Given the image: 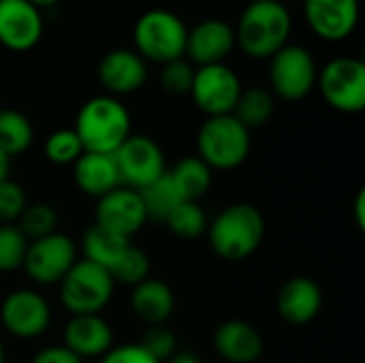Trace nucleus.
<instances>
[{"label":"nucleus","mask_w":365,"mask_h":363,"mask_svg":"<svg viewBox=\"0 0 365 363\" xmlns=\"http://www.w3.org/2000/svg\"><path fill=\"white\" fill-rule=\"evenodd\" d=\"M60 302L73 315H101L113 297L115 282L109 272L88 259H77L60 280Z\"/></svg>","instance_id":"6"},{"label":"nucleus","mask_w":365,"mask_h":363,"mask_svg":"<svg viewBox=\"0 0 365 363\" xmlns=\"http://www.w3.org/2000/svg\"><path fill=\"white\" fill-rule=\"evenodd\" d=\"M43 36L41 9L28 0L0 2V45L9 51H30Z\"/></svg>","instance_id":"14"},{"label":"nucleus","mask_w":365,"mask_h":363,"mask_svg":"<svg viewBox=\"0 0 365 363\" xmlns=\"http://www.w3.org/2000/svg\"><path fill=\"white\" fill-rule=\"evenodd\" d=\"M109 276L113 278L115 285L135 287L145 278H150V259L141 248L128 244L124 252L115 259V263L109 267Z\"/></svg>","instance_id":"29"},{"label":"nucleus","mask_w":365,"mask_h":363,"mask_svg":"<svg viewBox=\"0 0 365 363\" xmlns=\"http://www.w3.org/2000/svg\"><path fill=\"white\" fill-rule=\"evenodd\" d=\"M28 250V240L17 225H0V272L21 270Z\"/></svg>","instance_id":"32"},{"label":"nucleus","mask_w":365,"mask_h":363,"mask_svg":"<svg viewBox=\"0 0 365 363\" xmlns=\"http://www.w3.org/2000/svg\"><path fill=\"white\" fill-rule=\"evenodd\" d=\"M323 308L321 287L306 276L287 280L276 297V310L289 325H308L319 317Z\"/></svg>","instance_id":"18"},{"label":"nucleus","mask_w":365,"mask_h":363,"mask_svg":"<svg viewBox=\"0 0 365 363\" xmlns=\"http://www.w3.org/2000/svg\"><path fill=\"white\" fill-rule=\"evenodd\" d=\"M130 308L139 321L145 325H165L167 319L173 315L175 295L171 287L156 278H145L143 282L133 287L130 293Z\"/></svg>","instance_id":"22"},{"label":"nucleus","mask_w":365,"mask_h":363,"mask_svg":"<svg viewBox=\"0 0 365 363\" xmlns=\"http://www.w3.org/2000/svg\"><path fill=\"white\" fill-rule=\"evenodd\" d=\"M4 363H9V362H4Z\"/></svg>","instance_id":"44"},{"label":"nucleus","mask_w":365,"mask_h":363,"mask_svg":"<svg viewBox=\"0 0 365 363\" xmlns=\"http://www.w3.org/2000/svg\"><path fill=\"white\" fill-rule=\"evenodd\" d=\"M73 180L83 195L94 199H101L113 188L122 186L113 154L83 152L73 163Z\"/></svg>","instance_id":"21"},{"label":"nucleus","mask_w":365,"mask_h":363,"mask_svg":"<svg viewBox=\"0 0 365 363\" xmlns=\"http://www.w3.org/2000/svg\"><path fill=\"white\" fill-rule=\"evenodd\" d=\"M250 145V131L233 113L207 118L197 135V156L212 171L237 169L248 158Z\"/></svg>","instance_id":"4"},{"label":"nucleus","mask_w":365,"mask_h":363,"mask_svg":"<svg viewBox=\"0 0 365 363\" xmlns=\"http://www.w3.org/2000/svg\"><path fill=\"white\" fill-rule=\"evenodd\" d=\"M319 68L312 53L302 45H284L269 58L272 92L282 101H302L317 86Z\"/></svg>","instance_id":"8"},{"label":"nucleus","mask_w":365,"mask_h":363,"mask_svg":"<svg viewBox=\"0 0 365 363\" xmlns=\"http://www.w3.org/2000/svg\"><path fill=\"white\" fill-rule=\"evenodd\" d=\"M323 101L342 113H359L365 107V64L355 56L329 60L317 77Z\"/></svg>","instance_id":"7"},{"label":"nucleus","mask_w":365,"mask_h":363,"mask_svg":"<svg viewBox=\"0 0 365 363\" xmlns=\"http://www.w3.org/2000/svg\"><path fill=\"white\" fill-rule=\"evenodd\" d=\"M235 47V28L231 24L222 19H205L188 30L184 56L195 68L225 64Z\"/></svg>","instance_id":"15"},{"label":"nucleus","mask_w":365,"mask_h":363,"mask_svg":"<svg viewBox=\"0 0 365 363\" xmlns=\"http://www.w3.org/2000/svg\"><path fill=\"white\" fill-rule=\"evenodd\" d=\"M6 362V357H4V347H2V342H0V363Z\"/></svg>","instance_id":"42"},{"label":"nucleus","mask_w":365,"mask_h":363,"mask_svg":"<svg viewBox=\"0 0 365 363\" xmlns=\"http://www.w3.org/2000/svg\"><path fill=\"white\" fill-rule=\"evenodd\" d=\"M148 223V214L141 201L139 190L118 186L105 197L96 199V223L98 227L130 240L135 233L143 229Z\"/></svg>","instance_id":"13"},{"label":"nucleus","mask_w":365,"mask_h":363,"mask_svg":"<svg viewBox=\"0 0 365 363\" xmlns=\"http://www.w3.org/2000/svg\"><path fill=\"white\" fill-rule=\"evenodd\" d=\"M355 214H357V227L364 229L365 227V193L361 190L357 195V201H355Z\"/></svg>","instance_id":"38"},{"label":"nucleus","mask_w":365,"mask_h":363,"mask_svg":"<svg viewBox=\"0 0 365 363\" xmlns=\"http://www.w3.org/2000/svg\"><path fill=\"white\" fill-rule=\"evenodd\" d=\"M30 4H34L36 9H47V6H53V4H58L60 0H28Z\"/></svg>","instance_id":"41"},{"label":"nucleus","mask_w":365,"mask_h":363,"mask_svg":"<svg viewBox=\"0 0 365 363\" xmlns=\"http://www.w3.org/2000/svg\"><path fill=\"white\" fill-rule=\"evenodd\" d=\"M113 158L122 186L133 190L145 188L167 171L163 148L145 135H130L113 152Z\"/></svg>","instance_id":"10"},{"label":"nucleus","mask_w":365,"mask_h":363,"mask_svg":"<svg viewBox=\"0 0 365 363\" xmlns=\"http://www.w3.org/2000/svg\"><path fill=\"white\" fill-rule=\"evenodd\" d=\"M242 81L237 73L227 64H210L195 68L190 96L195 105L207 116L233 113V107L242 94Z\"/></svg>","instance_id":"11"},{"label":"nucleus","mask_w":365,"mask_h":363,"mask_svg":"<svg viewBox=\"0 0 365 363\" xmlns=\"http://www.w3.org/2000/svg\"><path fill=\"white\" fill-rule=\"evenodd\" d=\"M130 244V240L115 235L98 225H92L81 240V248H83V259L105 267L109 272V267L115 263V259L124 252V248Z\"/></svg>","instance_id":"24"},{"label":"nucleus","mask_w":365,"mask_h":363,"mask_svg":"<svg viewBox=\"0 0 365 363\" xmlns=\"http://www.w3.org/2000/svg\"><path fill=\"white\" fill-rule=\"evenodd\" d=\"M64 347L79 359L103 357L113 347L111 325L101 315H73L64 327Z\"/></svg>","instance_id":"19"},{"label":"nucleus","mask_w":365,"mask_h":363,"mask_svg":"<svg viewBox=\"0 0 365 363\" xmlns=\"http://www.w3.org/2000/svg\"><path fill=\"white\" fill-rule=\"evenodd\" d=\"M192 77H195V66L186 60H173L163 64V73H160V83L163 88L173 94V96H186L190 94V86H192Z\"/></svg>","instance_id":"33"},{"label":"nucleus","mask_w":365,"mask_h":363,"mask_svg":"<svg viewBox=\"0 0 365 363\" xmlns=\"http://www.w3.org/2000/svg\"><path fill=\"white\" fill-rule=\"evenodd\" d=\"M139 347H141L145 353H150L156 362L163 363L175 355L178 340H175V334H173L169 327H165V325H154V327H150V329L143 334Z\"/></svg>","instance_id":"34"},{"label":"nucleus","mask_w":365,"mask_h":363,"mask_svg":"<svg viewBox=\"0 0 365 363\" xmlns=\"http://www.w3.org/2000/svg\"><path fill=\"white\" fill-rule=\"evenodd\" d=\"M205 233L220 259L237 263L252 257L263 244L265 218L252 203H233L216 214Z\"/></svg>","instance_id":"1"},{"label":"nucleus","mask_w":365,"mask_h":363,"mask_svg":"<svg viewBox=\"0 0 365 363\" xmlns=\"http://www.w3.org/2000/svg\"><path fill=\"white\" fill-rule=\"evenodd\" d=\"M34 141L30 120L17 109H0V150L13 158L24 154Z\"/></svg>","instance_id":"26"},{"label":"nucleus","mask_w":365,"mask_h":363,"mask_svg":"<svg viewBox=\"0 0 365 363\" xmlns=\"http://www.w3.org/2000/svg\"><path fill=\"white\" fill-rule=\"evenodd\" d=\"M291 13L280 0H252L235 28V45L255 58H272L284 45H289Z\"/></svg>","instance_id":"2"},{"label":"nucleus","mask_w":365,"mask_h":363,"mask_svg":"<svg viewBox=\"0 0 365 363\" xmlns=\"http://www.w3.org/2000/svg\"><path fill=\"white\" fill-rule=\"evenodd\" d=\"M45 158L53 165H71L83 154V145L77 137V133L73 128H60L53 131L47 139H45Z\"/></svg>","instance_id":"31"},{"label":"nucleus","mask_w":365,"mask_h":363,"mask_svg":"<svg viewBox=\"0 0 365 363\" xmlns=\"http://www.w3.org/2000/svg\"><path fill=\"white\" fill-rule=\"evenodd\" d=\"M274 94L263 90V88H248L242 90L235 107H233V116L248 128H259L265 126L272 116H274Z\"/></svg>","instance_id":"27"},{"label":"nucleus","mask_w":365,"mask_h":363,"mask_svg":"<svg viewBox=\"0 0 365 363\" xmlns=\"http://www.w3.org/2000/svg\"><path fill=\"white\" fill-rule=\"evenodd\" d=\"M139 195H141L148 220H160V223H165V218L184 201L169 171H165L158 180L141 188Z\"/></svg>","instance_id":"25"},{"label":"nucleus","mask_w":365,"mask_h":363,"mask_svg":"<svg viewBox=\"0 0 365 363\" xmlns=\"http://www.w3.org/2000/svg\"><path fill=\"white\" fill-rule=\"evenodd\" d=\"M2 327L24 340L38 338L51 323V310L47 300L32 289H15L0 304Z\"/></svg>","instance_id":"12"},{"label":"nucleus","mask_w":365,"mask_h":363,"mask_svg":"<svg viewBox=\"0 0 365 363\" xmlns=\"http://www.w3.org/2000/svg\"><path fill=\"white\" fill-rule=\"evenodd\" d=\"M9 171H11V158L0 150V182L9 178Z\"/></svg>","instance_id":"39"},{"label":"nucleus","mask_w":365,"mask_h":363,"mask_svg":"<svg viewBox=\"0 0 365 363\" xmlns=\"http://www.w3.org/2000/svg\"><path fill=\"white\" fill-rule=\"evenodd\" d=\"M28 205L24 188L11 178L0 182V225H15Z\"/></svg>","instance_id":"35"},{"label":"nucleus","mask_w":365,"mask_h":363,"mask_svg":"<svg viewBox=\"0 0 365 363\" xmlns=\"http://www.w3.org/2000/svg\"><path fill=\"white\" fill-rule=\"evenodd\" d=\"M184 201H199L212 186V169L199 156H186L169 169Z\"/></svg>","instance_id":"23"},{"label":"nucleus","mask_w":365,"mask_h":363,"mask_svg":"<svg viewBox=\"0 0 365 363\" xmlns=\"http://www.w3.org/2000/svg\"><path fill=\"white\" fill-rule=\"evenodd\" d=\"M171 363H201L195 355H190V353H178V355H173L171 357Z\"/></svg>","instance_id":"40"},{"label":"nucleus","mask_w":365,"mask_h":363,"mask_svg":"<svg viewBox=\"0 0 365 363\" xmlns=\"http://www.w3.org/2000/svg\"><path fill=\"white\" fill-rule=\"evenodd\" d=\"M250 2H252V0H250Z\"/></svg>","instance_id":"45"},{"label":"nucleus","mask_w":365,"mask_h":363,"mask_svg":"<svg viewBox=\"0 0 365 363\" xmlns=\"http://www.w3.org/2000/svg\"><path fill=\"white\" fill-rule=\"evenodd\" d=\"M304 15L323 41H344L357 28L359 0H304Z\"/></svg>","instance_id":"16"},{"label":"nucleus","mask_w":365,"mask_h":363,"mask_svg":"<svg viewBox=\"0 0 365 363\" xmlns=\"http://www.w3.org/2000/svg\"><path fill=\"white\" fill-rule=\"evenodd\" d=\"M0 2H4V0H0Z\"/></svg>","instance_id":"43"},{"label":"nucleus","mask_w":365,"mask_h":363,"mask_svg":"<svg viewBox=\"0 0 365 363\" xmlns=\"http://www.w3.org/2000/svg\"><path fill=\"white\" fill-rule=\"evenodd\" d=\"M186 36H188L186 24L169 9L145 11L133 28L135 51L145 62H158V64H167L184 58Z\"/></svg>","instance_id":"5"},{"label":"nucleus","mask_w":365,"mask_h":363,"mask_svg":"<svg viewBox=\"0 0 365 363\" xmlns=\"http://www.w3.org/2000/svg\"><path fill=\"white\" fill-rule=\"evenodd\" d=\"M214 349L225 362L255 363L263 355V336L252 323L231 319L216 327Z\"/></svg>","instance_id":"20"},{"label":"nucleus","mask_w":365,"mask_h":363,"mask_svg":"<svg viewBox=\"0 0 365 363\" xmlns=\"http://www.w3.org/2000/svg\"><path fill=\"white\" fill-rule=\"evenodd\" d=\"M101 363H158L150 353H145L139 344H122L111 347L103 357Z\"/></svg>","instance_id":"36"},{"label":"nucleus","mask_w":365,"mask_h":363,"mask_svg":"<svg viewBox=\"0 0 365 363\" xmlns=\"http://www.w3.org/2000/svg\"><path fill=\"white\" fill-rule=\"evenodd\" d=\"M75 261H77L75 242L66 233L56 231L41 240L28 242L21 270L28 274L32 282L51 287V285H60V280L68 274Z\"/></svg>","instance_id":"9"},{"label":"nucleus","mask_w":365,"mask_h":363,"mask_svg":"<svg viewBox=\"0 0 365 363\" xmlns=\"http://www.w3.org/2000/svg\"><path fill=\"white\" fill-rule=\"evenodd\" d=\"M30 363H83L75 353H71L64 344L62 347H47L41 349Z\"/></svg>","instance_id":"37"},{"label":"nucleus","mask_w":365,"mask_h":363,"mask_svg":"<svg viewBox=\"0 0 365 363\" xmlns=\"http://www.w3.org/2000/svg\"><path fill=\"white\" fill-rule=\"evenodd\" d=\"M148 79V62L135 49H111L98 62V81L109 96L137 92Z\"/></svg>","instance_id":"17"},{"label":"nucleus","mask_w":365,"mask_h":363,"mask_svg":"<svg viewBox=\"0 0 365 363\" xmlns=\"http://www.w3.org/2000/svg\"><path fill=\"white\" fill-rule=\"evenodd\" d=\"M15 225L28 242H34V240H41L49 233H56L58 212L53 210L51 203H43V201L28 203Z\"/></svg>","instance_id":"30"},{"label":"nucleus","mask_w":365,"mask_h":363,"mask_svg":"<svg viewBox=\"0 0 365 363\" xmlns=\"http://www.w3.org/2000/svg\"><path fill=\"white\" fill-rule=\"evenodd\" d=\"M167 229L184 240H195L201 237L207 231V214L199 205V201H182L167 218H165Z\"/></svg>","instance_id":"28"},{"label":"nucleus","mask_w":365,"mask_h":363,"mask_svg":"<svg viewBox=\"0 0 365 363\" xmlns=\"http://www.w3.org/2000/svg\"><path fill=\"white\" fill-rule=\"evenodd\" d=\"M73 131L77 133L83 152L113 154L133 135L130 113L115 96H94L81 105Z\"/></svg>","instance_id":"3"}]
</instances>
